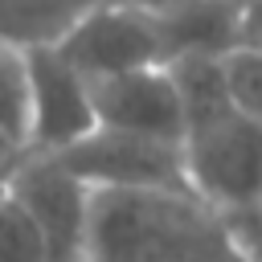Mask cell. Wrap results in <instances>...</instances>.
Wrapping results in <instances>:
<instances>
[{
    "instance_id": "6da1fadb",
    "label": "cell",
    "mask_w": 262,
    "mask_h": 262,
    "mask_svg": "<svg viewBox=\"0 0 262 262\" xmlns=\"http://www.w3.org/2000/svg\"><path fill=\"white\" fill-rule=\"evenodd\" d=\"M221 61L184 57L168 66L184 106V176L188 192L229 225L242 254L262 262V123L233 106Z\"/></svg>"
},
{
    "instance_id": "7a4b0ae2",
    "label": "cell",
    "mask_w": 262,
    "mask_h": 262,
    "mask_svg": "<svg viewBox=\"0 0 262 262\" xmlns=\"http://www.w3.org/2000/svg\"><path fill=\"white\" fill-rule=\"evenodd\" d=\"M86 262H250L192 192H94Z\"/></svg>"
},
{
    "instance_id": "3957f363",
    "label": "cell",
    "mask_w": 262,
    "mask_h": 262,
    "mask_svg": "<svg viewBox=\"0 0 262 262\" xmlns=\"http://www.w3.org/2000/svg\"><path fill=\"white\" fill-rule=\"evenodd\" d=\"M53 160L90 192H188L184 147L168 139L98 127Z\"/></svg>"
},
{
    "instance_id": "277c9868",
    "label": "cell",
    "mask_w": 262,
    "mask_h": 262,
    "mask_svg": "<svg viewBox=\"0 0 262 262\" xmlns=\"http://www.w3.org/2000/svg\"><path fill=\"white\" fill-rule=\"evenodd\" d=\"M53 49L86 82H102V78L168 66L156 16L139 12V8H127V4H115V0L98 4L94 12H86Z\"/></svg>"
},
{
    "instance_id": "5b68a950",
    "label": "cell",
    "mask_w": 262,
    "mask_h": 262,
    "mask_svg": "<svg viewBox=\"0 0 262 262\" xmlns=\"http://www.w3.org/2000/svg\"><path fill=\"white\" fill-rule=\"evenodd\" d=\"M8 196L37 225L49 262H86L94 192L78 176H70L53 156H29L8 180Z\"/></svg>"
},
{
    "instance_id": "8992f818",
    "label": "cell",
    "mask_w": 262,
    "mask_h": 262,
    "mask_svg": "<svg viewBox=\"0 0 262 262\" xmlns=\"http://www.w3.org/2000/svg\"><path fill=\"white\" fill-rule=\"evenodd\" d=\"M29 70V151L33 156H61L98 131L90 82L49 45L25 53Z\"/></svg>"
},
{
    "instance_id": "52a82bcc",
    "label": "cell",
    "mask_w": 262,
    "mask_h": 262,
    "mask_svg": "<svg viewBox=\"0 0 262 262\" xmlns=\"http://www.w3.org/2000/svg\"><path fill=\"white\" fill-rule=\"evenodd\" d=\"M90 94H94L98 127L106 131H127V135L168 139V143L184 139V106L168 66L90 82Z\"/></svg>"
},
{
    "instance_id": "ba28073f",
    "label": "cell",
    "mask_w": 262,
    "mask_h": 262,
    "mask_svg": "<svg viewBox=\"0 0 262 262\" xmlns=\"http://www.w3.org/2000/svg\"><path fill=\"white\" fill-rule=\"evenodd\" d=\"M160 37H164V57L184 61V57H229L237 49V4L225 0H184L168 12L156 16Z\"/></svg>"
},
{
    "instance_id": "9c48e42d",
    "label": "cell",
    "mask_w": 262,
    "mask_h": 262,
    "mask_svg": "<svg viewBox=\"0 0 262 262\" xmlns=\"http://www.w3.org/2000/svg\"><path fill=\"white\" fill-rule=\"evenodd\" d=\"M106 0H0V45L8 49H49L86 12Z\"/></svg>"
},
{
    "instance_id": "30bf717a",
    "label": "cell",
    "mask_w": 262,
    "mask_h": 262,
    "mask_svg": "<svg viewBox=\"0 0 262 262\" xmlns=\"http://www.w3.org/2000/svg\"><path fill=\"white\" fill-rule=\"evenodd\" d=\"M0 139L29 147V70L25 53L0 45Z\"/></svg>"
},
{
    "instance_id": "8fae6325",
    "label": "cell",
    "mask_w": 262,
    "mask_h": 262,
    "mask_svg": "<svg viewBox=\"0 0 262 262\" xmlns=\"http://www.w3.org/2000/svg\"><path fill=\"white\" fill-rule=\"evenodd\" d=\"M0 262H49V250L25 209L4 192L0 205Z\"/></svg>"
},
{
    "instance_id": "7c38bea8",
    "label": "cell",
    "mask_w": 262,
    "mask_h": 262,
    "mask_svg": "<svg viewBox=\"0 0 262 262\" xmlns=\"http://www.w3.org/2000/svg\"><path fill=\"white\" fill-rule=\"evenodd\" d=\"M225 86H229V98L242 115H250L254 123H262V53H250V49H233L225 61Z\"/></svg>"
},
{
    "instance_id": "4fadbf2b",
    "label": "cell",
    "mask_w": 262,
    "mask_h": 262,
    "mask_svg": "<svg viewBox=\"0 0 262 262\" xmlns=\"http://www.w3.org/2000/svg\"><path fill=\"white\" fill-rule=\"evenodd\" d=\"M237 49L262 53V0H250L237 8Z\"/></svg>"
},
{
    "instance_id": "5bb4252c",
    "label": "cell",
    "mask_w": 262,
    "mask_h": 262,
    "mask_svg": "<svg viewBox=\"0 0 262 262\" xmlns=\"http://www.w3.org/2000/svg\"><path fill=\"white\" fill-rule=\"evenodd\" d=\"M29 156H33L29 147H20V143H12V139H0V188H8V180L16 176V168H20Z\"/></svg>"
},
{
    "instance_id": "9a60e30c",
    "label": "cell",
    "mask_w": 262,
    "mask_h": 262,
    "mask_svg": "<svg viewBox=\"0 0 262 262\" xmlns=\"http://www.w3.org/2000/svg\"><path fill=\"white\" fill-rule=\"evenodd\" d=\"M115 4H127V8H139V12L160 16V12H168V8H176V4H184V0H115Z\"/></svg>"
},
{
    "instance_id": "2e32d148",
    "label": "cell",
    "mask_w": 262,
    "mask_h": 262,
    "mask_svg": "<svg viewBox=\"0 0 262 262\" xmlns=\"http://www.w3.org/2000/svg\"><path fill=\"white\" fill-rule=\"evenodd\" d=\"M225 4H237V8H242V4H250V0H225Z\"/></svg>"
},
{
    "instance_id": "e0dca14e",
    "label": "cell",
    "mask_w": 262,
    "mask_h": 262,
    "mask_svg": "<svg viewBox=\"0 0 262 262\" xmlns=\"http://www.w3.org/2000/svg\"><path fill=\"white\" fill-rule=\"evenodd\" d=\"M4 192H8V188H0V205H4Z\"/></svg>"
}]
</instances>
